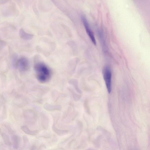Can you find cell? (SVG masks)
<instances>
[{"instance_id":"6da1fadb","label":"cell","mask_w":150,"mask_h":150,"mask_svg":"<svg viewBox=\"0 0 150 150\" xmlns=\"http://www.w3.org/2000/svg\"><path fill=\"white\" fill-rule=\"evenodd\" d=\"M34 68L39 81L44 83L49 81L51 76V70L45 63L37 62L34 64Z\"/></svg>"},{"instance_id":"7c38bea8","label":"cell","mask_w":150,"mask_h":150,"mask_svg":"<svg viewBox=\"0 0 150 150\" xmlns=\"http://www.w3.org/2000/svg\"><path fill=\"white\" fill-rule=\"evenodd\" d=\"M70 83H71L75 87L76 90L79 93H81V92L80 90H79L78 87L77 82L75 79H73L70 81Z\"/></svg>"},{"instance_id":"5bb4252c","label":"cell","mask_w":150,"mask_h":150,"mask_svg":"<svg viewBox=\"0 0 150 150\" xmlns=\"http://www.w3.org/2000/svg\"><path fill=\"white\" fill-rule=\"evenodd\" d=\"M37 146L36 145L33 144L30 148L29 150H36Z\"/></svg>"},{"instance_id":"3957f363","label":"cell","mask_w":150,"mask_h":150,"mask_svg":"<svg viewBox=\"0 0 150 150\" xmlns=\"http://www.w3.org/2000/svg\"><path fill=\"white\" fill-rule=\"evenodd\" d=\"M16 66L20 72H25L29 69V63L27 58L24 57H22L17 60Z\"/></svg>"},{"instance_id":"7a4b0ae2","label":"cell","mask_w":150,"mask_h":150,"mask_svg":"<svg viewBox=\"0 0 150 150\" xmlns=\"http://www.w3.org/2000/svg\"><path fill=\"white\" fill-rule=\"evenodd\" d=\"M103 77L109 93H110L111 90V77L112 73L110 67L107 66H105L103 70Z\"/></svg>"},{"instance_id":"9a60e30c","label":"cell","mask_w":150,"mask_h":150,"mask_svg":"<svg viewBox=\"0 0 150 150\" xmlns=\"http://www.w3.org/2000/svg\"><path fill=\"white\" fill-rule=\"evenodd\" d=\"M50 150H61L58 148H56V149L55 148V149H52Z\"/></svg>"},{"instance_id":"8fae6325","label":"cell","mask_w":150,"mask_h":150,"mask_svg":"<svg viewBox=\"0 0 150 150\" xmlns=\"http://www.w3.org/2000/svg\"><path fill=\"white\" fill-rule=\"evenodd\" d=\"M9 134L11 135H14L15 134L14 131L12 129L10 125L5 124L3 126Z\"/></svg>"},{"instance_id":"8992f818","label":"cell","mask_w":150,"mask_h":150,"mask_svg":"<svg viewBox=\"0 0 150 150\" xmlns=\"http://www.w3.org/2000/svg\"><path fill=\"white\" fill-rule=\"evenodd\" d=\"M19 34L20 37L25 40H31L34 37V35L33 34L26 32L22 29H21L20 30Z\"/></svg>"},{"instance_id":"5b68a950","label":"cell","mask_w":150,"mask_h":150,"mask_svg":"<svg viewBox=\"0 0 150 150\" xmlns=\"http://www.w3.org/2000/svg\"><path fill=\"white\" fill-rule=\"evenodd\" d=\"M13 148L17 150L19 148L21 143V138L18 135H13L12 138Z\"/></svg>"},{"instance_id":"4fadbf2b","label":"cell","mask_w":150,"mask_h":150,"mask_svg":"<svg viewBox=\"0 0 150 150\" xmlns=\"http://www.w3.org/2000/svg\"><path fill=\"white\" fill-rule=\"evenodd\" d=\"M46 147L45 145H41L38 148L37 150H46Z\"/></svg>"},{"instance_id":"ba28073f","label":"cell","mask_w":150,"mask_h":150,"mask_svg":"<svg viewBox=\"0 0 150 150\" xmlns=\"http://www.w3.org/2000/svg\"><path fill=\"white\" fill-rule=\"evenodd\" d=\"M1 134L4 143L7 145L10 146L12 143L10 137L3 130L1 129Z\"/></svg>"},{"instance_id":"9c48e42d","label":"cell","mask_w":150,"mask_h":150,"mask_svg":"<svg viewBox=\"0 0 150 150\" xmlns=\"http://www.w3.org/2000/svg\"><path fill=\"white\" fill-rule=\"evenodd\" d=\"M23 144L19 150H26L29 145V140L28 138L25 136L23 137Z\"/></svg>"},{"instance_id":"30bf717a","label":"cell","mask_w":150,"mask_h":150,"mask_svg":"<svg viewBox=\"0 0 150 150\" xmlns=\"http://www.w3.org/2000/svg\"><path fill=\"white\" fill-rule=\"evenodd\" d=\"M52 130L55 133L60 136L66 133V131L59 130L57 128L55 124L52 125Z\"/></svg>"},{"instance_id":"52a82bcc","label":"cell","mask_w":150,"mask_h":150,"mask_svg":"<svg viewBox=\"0 0 150 150\" xmlns=\"http://www.w3.org/2000/svg\"><path fill=\"white\" fill-rule=\"evenodd\" d=\"M21 130L26 134L31 136H35L37 135L39 131L38 130H31L26 126H23L21 127Z\"/></svg>"},{"instance_id":"2e32d148","label":"cell","mask_w":150,"mask_h":150,"mask_svg":"<svg viewBox=\"0 0 150 150\" xmlns=\"http://www.w3.org/2000/svg\"></svg>"},{"instance_id":"277c9868","label":"cell","mask_w":150,"mask_h":150,"mask_svg":"<svg viewBox=\"0 0 150 150\" xmlns=\"http://www.w3.org/2000/svg\"><path fill=\"white\" fill-rule=\"evenodd\" d=\"M82 20L85 28L88 34L89 35V37L91 39L92 42L94 44V45H96V41L94 34L90 28L89 23H88L86 19L84 16H82Z\"/></svg>"}]
</instances>
